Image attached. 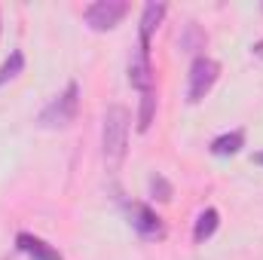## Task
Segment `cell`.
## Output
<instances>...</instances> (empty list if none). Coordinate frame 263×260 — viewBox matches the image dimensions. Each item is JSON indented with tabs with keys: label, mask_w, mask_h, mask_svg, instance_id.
<instances>
[{
	"label": "cell",
	"mask_w": 263,
	"mask_h": 260,
	"mask_svg": "<svg viewBox=\"0 0 263 260\" xmlns=\"http://www.w3.org/2000/svg\"><path fill=\"white\" fill-rule=\"evenodd\" d=\"M129 12V6L123 3V0H98V3H92V6H86V12H83V18H86V25L92 28V31H110V28H117L120 25V18Z\"/></svg>",
	"instance_id": "277c9868"
},
{
	"label": "cell",
	"mask_w": 263,
	"mask_h": 260,
	"mask_svg": "<svg viewBox=\"0 0 263 260\" xmlns=\"http://www.w3.org/2000/svg\"><path fill=\"white\" fill-rule=\"evenodd\" d=\"M251 52H254V55H260V59H263V40H260V43H254V46H251Z\"/></svg>",
	"instance_id": "5bb4252c"
},
{
	"label": "cell",
	"mask_w": 263,
	"mask_h": 260,
	"mask_svg": "<svg viewBox=\"0 0 263 260\" xmlns=\"http://www.w3.org/2000/svg\"><path fill=\"white\" fill-rule=\"evenodd\" d=\"M150 193H153V199H159V202H168L172 199V184L162 175H153L150 178Z\"/></svg>",
	"instance_id": "4fadbf2b"
},
{
	"label": "cell",
	"mask_w": 263,
	"mask_h": 260,
	"mask_svg": "<svg viewBox=\"0 0 263 260\" xmlns=\"http://www.w3.org/2000/svg\"><path fill=\"white\" fill-rule=\"evenodd\" d=\"M251 162H257V165H263V150H260V153H254V156H251Z\"/></svg>",
	"instance_id": "9a60e30c"
},
{
	"label": "cell",
	"mask_w": 263,
	"mask_h": 260,
	"mask_svg": "<svg viewBox=\"0 0 263 260\" xmlns=\"http://www.w3.org/2000/svg\"><path fill=\"white\" fill-rule=\"evenodd\" d=\"M217 227H220V214H217V208H205V211L196 217V227H193V239H196V245L208 242V239L217 233Z\"/></svg>",
	"instance_id": "30bf717a"
},
{
	"label": "cell",
	"mask_w": 263,
	"mask_h": 260,
	"mask_svg": "<svg viewBox=\"0 0 263 260\" xmlns=\"http://www.w3.org/2000/svg\"><path fill=\"white\" fill-rule=\"evenodd\" d=\"M129 224L144 236V239H165V227L156 217V211L144 202H132L129 205Z\"/></svg>",
	"instance_id": "5b68a950"
},
{
	"label": "cell",
	"mask_w": 263,
	"mask_h": 260,
	"mask_svg": "<svg viewBox=\"0 0 263 260\" xmlns=\"http://www.w3.org/2000/svg\"><path fill=\"white\" fill-rule=\"evenodd\" d=\"M129 110L123 104L107 107L104 114V126H101V147H104V162L110 172H117L126 159V147H129Z\"/></svg>",
	"instance_id": "6da1fadb"
},
{
	"label": "cell",
	"mask_w": 263,
	"mask_h": 260,
	"mask_svg": "<svg viewBox=\"0 0 263 260\" xmlns=\"http://www.w3.org/2000/svg\"><path fill=\"white\" fill-rule=\"evenodd\" d=\"M15 248L22 254H28L31 260H62V254L49 242H43L40 236H31V233H18L15 236Z\"/></svg>",
	"instance_id": "52a82bcc"
},
{
	"label": "cell",
	"mask_w": 263,
	"mask_h": 260,
	"mask_svg": "<svg viewBox=\"0 0 263 260\" xmlns=\"http://www.w3.org/2000/svg\"><path fill=\"white\" fill-rule=\"evenodd\" d=\"M245 147V132L236 129V132H227V135H217L211 141V153L214 156H233Z\"/></svg>",
	"instance_id": "9c48e42d"
},
{
	"label": "cell",
	"mask_w": 263,
	"mask_h": 260,
	"mask_svg": "<svg viewBox=\"0 0 263 260\" xmlns=\"http://www.w3.org/2000/svg\"><path fill=\"white\" fill-rule=\"evenodd\" d=\"M217 73H220V65L214 59H205V55H199L190 65V83H187V101L190 104H199L211 92V86L217 83Z\"/></svg>",
	"instance_id": "3957f363"
},
{
	"label": "cell",
	"mask_w": 263,
	"mask_h": 260,
	"mask_svg": "<svg viewBox=\"0 0 263 260\" xmlns=\"http://www.w3.org/2000/svg\"><path fill=\"white\" fill-rule=\"evenodd\" d=\"M77 107H80V86H77V83H67L65 92H62L59 98H52V101L40 110L37 123H40L43 129H65V126L73 123Z\"/></svg>",
	"instance_id": "7a4b0ae2"
},
{
	"label": "cell",
	"mask_w": 263,
	"mask_h": 260,
	"mask_svg": "<svg viewBox=\"0 0 263 260\" xmlns=\"http://www.w3.org/2000/svg\"><path fill=\"white\" fill-rule=\"evenodd\" d=\"M162 18H165V3H147V6H144V12H141V28H138V34H141L138 52L150 55V37H153V31L159 28Z\"/></svg>",
	"instance_id": "8992f818"
},
{
	"label": "cell",
	"mask_w": 263,
	"mask_h": 260,
	"mask_svg": "<svg viewBox=\"0 0 263 260\" xmlns=\"http://www.w3.org/2000/svg\"><path fill=\"white\" fill-rule=\"evenodd\" d=\"M22 70H25V55H22L18 49H12V52H9V59H6V62L0 65V86H3L6 80L18 77Z\"/></svg>",
	"instance_id": "7c38bea8"
},
{
	"label": "cell",
	"mask_w": 263,
	"mask_h": 260,
	"mask_svg": "<svg viewBox=\"0 0 263 260\" xmlns=\"http://www.w3.org/2000/svg\"><path fill=\"white\" fill-rule=\"evenodd\" d=\"M129 83L132 89H138L141 95L144 92H153V70H150V55L138 52L129 62Z\"/></svg>",
	"instance_id": "ba28073f"
},
{
	"label": "cell",
	"mask_w": 263,
	"mask_h": 260,
	"mask_svg": "<svg viewBox=\"0 0 263 260\" xmlns=\"http://www.w3.org/2000/svg\"><path fill=\"white\" fill-rule=\"evenodd\" d=\"M153 114H156V95H153V92H144V95H141V110H138V132L150 129Z\"/></svg>",
	"instance_id": "8fae6325"
}]
</instances>
